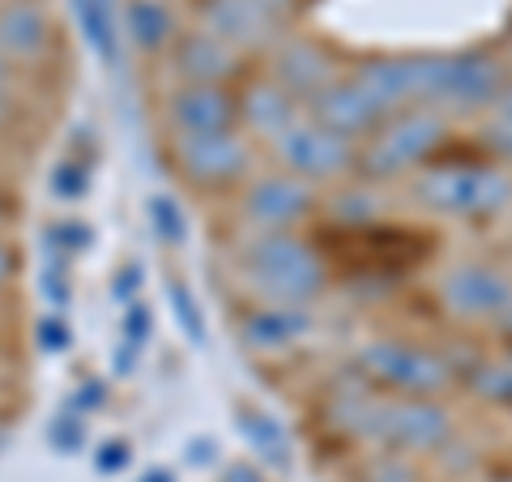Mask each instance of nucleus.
<instances>
[{
  "mask_svg": "<svg viewBox=\"0 0 512 482\" xmlns=\"http://www.w3.org/2000/svg\"><path fill=\"white\" fill-rule=\"evenodd\" d=\"M52 52V18L39 0L0 5V56L9 64H35Z\"/></svg>",
  "mask_w": 512,
  "mask_h": 482,
  "instance_id": "obj_16",
  "label": "nucleus"
},
{
  "mask_svg": "<svg viewBox=\"0 0 512 482\" xmlns=\"http://www.w3.org/2000/svg\"><path fill=\"white\" fill-rule=\"evenodd\" d=\"M124 35L141 56H167V47L175 43V18L167 9V0H128L124 5Z\"/></svg>",
  "mask_w": 512,
  "mask_h": 482,
  "instance_id": "obj_21",
  "label": "nucleus"
},
{
  "mask_svg": "<svg viewBox=\"0 0 512 482\" xmlns=\"http://www.w3.org/2000/svg\"><path fill=\"white\" fill-rule=\"evenodd\" d=\"M491 120L512 124V73H508V82H504V90H500V99L491 103Z\"/></svg>",
  "mask_w": 512,
  "mask_h": 482,
  "instance_id": "obj_36",
  "label": "nucleus"
},
{
  "mask_svg": "<svg viewBox=\"0 0 512 482\" xmlns=\"http://www.w3.org/2000/svg\"><path fill=\"white\" fill-rule=\"evenodd\" d=\"M355 380L384 397H444L457 384V372L440 350L402 342V337H376L355 350Z\"/></svg>",
  "mask_w": 512,
  "mask_h": 482,
  "instance_id": "obj_3",
  "label": "nucleus"
},
{
  "mask_svg": "<svg viewBox=\"0 0 512 482\" xmlns=\"http://www.w3.org/2000/svg\"><path fill=\"white\" fill-rule=\"evenodd\" d=\"M0 86H9V60L0 56Z\"/></svg>",
  "mask_w": 512,
  "mask_h": 482,
  "instance_id": "obj_42",
  "label": "nucleus"
},
{
  "mask_svg": "<svg viewBox=\"0 0 512 482\" xmlns=\"http://www.w3.org/2000/svg\"><path fill=\"white\" fill-rule=\"evenodd\" d=\"M440 303L457 320H504L512 308V273L491 261H461L440 278Z\"/></svg>",
  "mask_w": 512,
  "mask_h": 482,
  "instance_id": "obj_8",
  "label": "nucleus"
},
{
  "mask_svg": "<svg viewBox=\"0 0 512 482\" xmlns=\"http://www.w3.org/2000/svg\"><path fill=\"white\" fill-rule=\"evenodd\" d=\"M239 273L265 303H308L325 291V261L295 231H252L239 248Z\"/></svg>",
  "mask_w": 512,
  "mask_h": 482,
  "instance_id": "obj_2",
  "label": "nucleus"
},
{
  "mask_svg": "<svg viewBox=\"0 0 512 482\" xmlns=\"http://www.w3.org/2000/svg\"><path fill=\"white\" fill-rule=\"evenodd\" d=\"M359 482H419V470H414L410 457H397V453H372L363 461Z\"/></svg>",
  "mask_w": 512,
  "mask_h": 482,
  "instance_id": "obj_28",
  "label": "nucleus"
},
{
  "mask_svg": "<svg viewBox=\"0 0 512 482\" xmlns=\"http://www.w3.org/2000/svg\"><path fill=\"white\" fill-rule=\"evenodd\" d=\"M303 116V103L291 99L278 82H269V77H256L248 86V94L239 99V124H248L256 137L274 141L278 133H286L295 120Z\"/></svg>",
  "mask_w": 512,
  "mask_h": 482,
  "instance_id": "obj_20",
  "label": "nucleus"
},
{
  "mask_svg": "<svg viewBox=\"0 0 512 482\" xmlns=\"http://www.w3.org/2000/svg\"><path fill=\"white\" fill-rule=\"evenodd\" d=\"M146 218H150V231L158 235V244H167V248L188 244V210L171 197V192H150Z\"/></svg>",
  "mask_w": 512,
  "mask_h": 482,
  "instance_id": "obj_23",
  "label": "nucleus"
},
{
  "mask_svg": "<svg viewBox=\"0 0 512 482\" xmlns=\"http://www.w3.org/2000/svg\"><path fill=\"white\" fill-rule=\"evenodd\" d=\"M235 431L261 465H269V470H278V474L295 470V440H291V431L282 427L278 414L244 401V406H235Z\"/></svg>",
  "mask_w": 512,
  "mask_h": 482,
  "instance_id": "obj_19",
  "label": "nucleus"
},
{
  "mask_svg": "<svg viewBox=\"0 0 512 482\" xmlns=\"http://www.w3.org/2000/svg\"><path fill=\"white\" fill-rule=\"evenodd\" d=\"M167 303H171V312H175V325H180L188 333V342L192 346H205L210 342V329H205V316L197 308V295L184 286V278H167Z\"/></svg>",
  "mask_w": 512,
  "mask_h": 482,
  "instance_id": "obj_24",
  "label": "nucleus"
},
{
  "mask_svg": "<svg viewBox=\"0 0 512 482\" xmlns=\"http://www.w3.org/2000/svg\"><path fill=\"white\" fill-rule=\"evenodd\" d=\"M77 9V26H82L86 43L94 47L99 60H116L120 52V26H116V5L111 0H73Z\"/></svg>",
  "mask_w": 512,
  "mask_h": 482,
  "instance_id": "obj_22",
  "label": "nucleus"
},
{
  "mask_svg": "<svg viewBox=\"0 0 512 482\" xmlns=\"http://www.w3.org/2000/svg\"><path fill=\"white\" fill-rule=\"evenodd\" d=\"M167 60L171 73L180 77V86H231L248 56H239L235 47L214 39L210 30L192 26L175 35V43L167 47Z\"/></svg>",
  "mask_w": 512,
  "mask_h": 482,
  "instance_id": "obj_13",
  "label": "nucleus"
},
{
  "mask_svg": "<svg viewBox=\"0 0 512 482\" xmlns=\"http://www.w3.org/2000/svg\"><path fill=\"white\" fill-rule=\"evenodd\" d=\"M47 188H52L56 201H82L90 192V167L82 158H60L52 175H47Z\"/></svg>",
  "mask_w": 512,
  "mask_h": 482,
  "instance_id": "obj_26",
  "label": "nucleus"
},
{
  "mask_svg": "<svg viewBox=\"0 0 512 482\" xmlns=\"http://www.w3.org/2000/svg\"><path fill=\"white\" fill-rule=\"evenodd\" d=\"M303 111H308L316 124H325L329 133L355 141V146H363V141L372 137L384 120H389V116H384V111L372 103V94L359 86L355 73H350V77H333L325 90L312 94Z\"/></svg>",
  "mask_w": 512,
  "mask_h": 482,
  "instance_id": "obj_12",
  "label": "nucleus"
},
{
  "mask_svg": "<svg viewBox=\"0 0 512 482\" xmlns=\"http://www.w3.org/2000/svg\"><path fill=\"white\" fill-rule=\"evenodd\" d=\"M9 116V86H0V120Z\"/></svg>",
  "mask_w": 512,
  "mask_h": 482,
  "instance_id": "obj_41",
  "label": "nucleus"
},
{
  "mask_svg": "<svg viewBox=\"0 0 512 482\" xmlns=\"http://www.w3.org/2000/svg\"><path fill=\"white\" fill-rule=\"evenodd\" d=\"M150 333H154V312L141 299L124 303V316H120V337H124V342L141 350V342H146Z\"/></svg>",
  "mask_w": 512,
  "mask_h": 482,
  "instance_id": "obj_30",
  "label": "nucleus"
},
{
  "mask_svg": "<svg viewBox=\"0 0 512 482\" xmlns=\"http://www.w3.org/2000/svg\"><path fill=\"white\" fill-rule=\"evenodd\" d=\"M184 457H188L192 465H214V461H218V444H214L210 436H192V440L184 444Z\"/></svg>",
  "mask_w": 512,
  "mask_h": 482,
  "instance_id": "obj_35",
  "label": "nucleus"
},
{
  "mask_svg": "<svg viewBox=\"0 0 512 482\" xmlns=\"http://www.w3.org/2000/svg\"><path fill=\"white\" fill-rule=\"evenodd\" d=\"M197 26L235 47L239 56L269 52L282 39V18L252 0H197Z\"/></svg>",
  "mask_w": 512,
  "mask_h": 482,
  "instance_id": "obj_11",
  "label": "nucleus"
},
{
  "mask_svg": "<svg viewBox=\"0 0 512 482\" xmlns=\"http://www.w3.org/2000/svg\"><path fill=\"white\" fill-rule=\"evenodd\" d=\"M128 461H133V448H128V440H107L99 453H94V470H99V474H120V470H128Z\"/></svg>",
  "mask_w": 512,
  "mask_h": 482,
  "instance_id": "obj_32",
  "label": "nucleus"
},
{
  "mask_svg": "<svg viewBox=\"0 0 512 482\" xmlns=\"http://www.w3.org/2000/svg\"><path fill=\"white\" fill-rule=\"evenodd\" d=\"M137 286H141V269L128 265V269L116 273V282H111V295H116L120 303H133L137 299Z\"/></svg>",
  "mask_w": 512,
  "mask_h": 482,
  "instance_id": "obj_34",
  "label": "nucleus"
},
{
  "mask_svg": "<svg viewBox=\"0 0 512 482\" xmlns=\"http://www.w3.org/2000/svg\"><path fill=\"white\" fill-rule=\"evenodd\" d=\"M171 158L180 175L197 188H231L248 180L252 167V150L248 141L235 133H205V137H175L171 141Z\"/></svg>",
  "mask_w": 512,
  "mask_h": 482,
  "instance_id": "obj_9",
  "label": "nucleus"
},
{
  "mask_svg": "<svg viewBox=\"0 0 512 482\" xmlns=\"http://www.w3.org/2000/svg\"><path fill=\"white\" fill-rule=\"evenodd\" d=\"M504 325H508V333H512V308H508V312H504Z\"/></svg>",
  "mask_w": 512,
  "mask_h": 482,
  "instance_id": "obj_43",
  "label": "nucleus"
},
{
  "mask_svg": "<svg viewBox=\"0 0 512 482\" xmlns=\"http://www.w3.org/2000/svg\"><path fill=\"white\" fill-rule=\"evenodd\" d=\"M338 419L376 453H397L410 461L440 453L453 440V419L436 397H384L359 384L355 401L338 410Z\"/></svg>",
  "mask_w": 512,
  "mask_h": 482,
  "instance_id": "obj_1",
  "label": "nucleus"
},
{
  "mask_svg": "<svg viewBox=\"0 0 512 482\" xmlns=\"http://www.w3.org/2000/svg\"><path fill=\"white\" fill-rule=\"evenodd\" d=\"M167 124H171V137L235 133L239 99L231 86H175L167 94Z\"/></svg>",
  "mask_w": 512,
  "mask_h": 482,
  "instance_id": "obj_14",
  "label": "nucleus"
},
{
  "mask_svg": "<svg viewBox=\"0 0 512 482\" xmlns=\"http://www.w3.org/2000/svg\"><path fill=\"white\" fill-rule=\"evenodd\" d=\"M222 482H265V478L256 474L252 465H227V470H222Z\"/></svg>",
  "mask_w": 512,
  "mask_h": 482,
  "instance_id": "obj_37",
  "label": "nucleus"
},
{
  "mask_svg": "<svg viewBox=\"0 0 512 482\" xmlns=\"http://www.w3.org/2000/svg\"><path fill=\"white\" fill-rule=\"evenodd\" d=\"M448 137V116L431 107H410L389 116L372 137L359 146V163L355 175L372 184L384 180H402L410 171H423V163L444 146Z\"/></svg>",
  "mask_w": 512,
  "mask_h": 482,
  "instance_id": "obj_6",
  "label": "nucleus"
},
{
  "mask_svg": "<svg viewBox=\"0 0 512 482\" xmlns=\"http://www.w3.org/2000/svg\"><path fill=\"white\" fill-rule=\"evenodd\" d=\"M39 346L47 350V355H64V350L73 346V333H69V325H64L60 312H47L39 320Z\"/></svg>",
  "mask_w": 512,
  "mask_h": 482,
  "instance_id": "obj_31",
  "label": "nucleus"
},
{
  "mask_svg": "<svg viewBox=\"0 0 512 482\" xmlns=\"http://www.w3.org/2000/svg\"><path fill=\"white\" fill-rule=\"evenodd\" d=\"M9 278H13V252H9V244H0V286Z\"/></svg>",
  "mask_w": 512,
  "mask_h": 482,
  "instance_id": "obj_38",
  "label": "nucleus"
},
{
  "mask_svg": "<svg viewBox=\"0 0 512 482\" xmlns=\"http://www.w3.org/2000/svg\"><path fill=\"white\" fill-rule=\"evenodd\" d=\"M414 201L440 218H500L512 210V175L487 163H444L414 175Z\"/></svg>",
  "mask_w": 512,
  "mask_h": 482,
  "instance_id": "obj_4",
  "label": "nucleus"
},
{
  "mask_svg": "<svg viewBox=\"0 0 512 482\" xmlns=\"http://www.w3.org/2000/svg\"><path fill=\"white\" fill-rule=\"evenodd\" d=\"M312 333V312L299 303H265L239 320V342L248 350H286Z\"/></svg>",
  "mask_w": 512,
  "mask_h": 482,
  "instance_id": "obj_18",
  "label": "nucleus"
},
{
  "mask_svg": "<svg viewBox=\"0 0 512 482\" xmlns=\"http://www.w3.org/2000/svg\"><path fill=\"white\" fill-rule=\"evenodd\" d=\"M355 77L384 116L419 107V56H376L359 64Z\"/></svg>",
  "mask_w": 512,
  "mask_h": 482,
  "instance_id": "obj_17",
  "label": "nucleus"
},
{
  "mask_svg": "<svg viewBox=\"0 0 512 482\" xmlns=\"http://www.w3.org/2000/svg\"><path fill=\"white\" fill-rule=\"evenodd\" d=\"M508 82V64L491 52L419 56V107L431 111H491Z\"/></svg>",
  "mask_w": 512,
  "mask_h": 482,
  "instance_id": "obj_5",
  "label": "nucleus"
},
{
  "mask_svg": "<svg viewBox=\"0 0 512 482\" xmlns=\"http://www.w3.org/2000/svg\"><path fill=\"white\" fill-rule=\"evenodd\" d=\"M94 231L86 227V222H73V218H60L47 227V244H52V252H86L90 248Z\"/></svg>",
  "mask_w": 512,
  "mask_h": 482,
  "instance_id": "obj_29",
  "label": "nucleus"
},
{
  "mask_svg": "<svg viewBox=\"0 0 512 482\" xmlns=\"http://www.w3.org/2000/svg\"><path fill=\"white\" fill-rule=\"evenodd\" d=\"M47 444H52L56 453H64V457L82 453V448H86V419H82V410L56 414V419L47 423Z\"/></svg>",
  "mask_w": 512,
  "mask_h": 482,
  "instance_id": "obj_27",
  "label": "nucleus"
},
{
  "mask_svg": "<svg viewBox=\"0 0 512 482\" xmlns=\"http://www.w3.org/2000/svg\"><path fill=\"white\" fill-rule=\"evenodd\" d=\"M312 210H316V188L286 171H269V175L244 180L239 214H244L252 231H295Z\"/></svg>",
  "mask_w": 512,
  "mask_h": 482,
  "instance_id": "obj_10",
  "label": "nucleus"
},
{
  "mask_svg": "<svg viewBox=\"0 0 512 482\" xmlns=\"http://www.w3.org/2000/svg\"><path fill=\"white\" fill-rule=\"evenodd\" d=\"M141 482H175L171 470H150V474H141Z\"/></svg>",
  "mask_w": 512,
  "mask_h": 482,
  "instance_id": "obj_40",
  "label": "nucleus"
},
{
  "mask_svg": "<svg viewBox=\"0 0 512 482\" xmlns=\"http://www.w3.org/2000/svg\"><path fill=\"white\" fill-rule=\"evenodd\" d=\"M269 146H274V158L286 175H295V180L312 184V188L333 184V180H342V175H355V163H359L355 141L329 133L325 124H316L308 116V111H303L286 133H278L269 141Z\"/></svg>",
  "mask_w": 512,
  "mask_h": 482,
  "instance_id": "obj_7",
  "label": "nucleus"
},
{
  "mask_svg": "<svg viewBox=\"0 0 512 482\" xmlns=\"http://www.w3.org/2000/svg\"><path fill=\"white\" fill-rule=\"evenodd\" d=\"M470 389L483 397V401H491V406L512 410V359H500V363L478 367V372L470 376Z\"/></svg>",
  "mask_w": 512,
  "mask_h": 482,
  "instance_id": "obj_25",
  "label": "nucleus"
},
{
  "mask_svg": "<svg viewBox=\"0 0 512 482\" xmlns=\"http://www.w3.org/2000/svg\"><path fill=\"white\" fill-rule=\"evenodd\" d=\"M265 77L278 82L291 99H299L308 107V99L316 90H325L333 77V60L320 43L312 39H295V35H282L274 47H269V64H265Z\"/></svg>",
  "mask_w": 512,
  "mask_h": 482,
  "instance_id": "obj_15",
  "label": "nucleus"
},
{
  "mask_svg": "<svg viewBox=\"0 0 512 482\" xmlns=\"http://www.w3.org/2000/svg\"><path fill=\"white\" fill-rule=\"evenodd\" d=\"M483 141H487L491 154H500V158H508V163H512V124L491 120V124L483 128Z\"/></svg>",
  "mask_w": 512,
  "mask_h": 482,
  "instance_id": "obj_33",
  "label": "nucleus"
},
{
  "mask_svg": "<svg viewBox=\"0 0 512 482\" xmlns=\"http://www.w3.org/2000/svg\"><path fill=\"white\" fill-rule=\"evenodd\" d=\"M504 482H512V478H504Z\"/></svg>",
  "mask_w": 512,
  "mask_h": 482,
  "instance_id": "obj_44",
  "label": "nucleus"
},
{
  "mask_svg": "<svg viewBox=\"0 0 512 482\" xmlns=\"http://www.w3.org/2000/svg\"><path fill=\"white\" fill-rule=\"evenodd\" d=\"M252 5H261V9H269V13H278V18H286L295 0H252Z\"/></svg>",
  "mask_w": 512,
  "mask_h": 482,
  "instance_id": "obj_39",
  "label": "nucleus"
}]
</instances>
